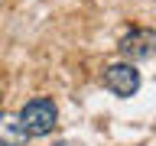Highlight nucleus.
Listing matches in <instances>:
<instances>
[{"mask_svg": "<svg viewBox=\"0 0 156 146\" xmlns=\"http://www.w3.org/2000/svg\"><path fill=\"white\" fill-rule=\"evenodd\" d=\"M20 127L26 130V136H46V133H52V127H55V120H58V110H55V104L49 101V97H33L23 110H20Z\"/></svg>", "mask_w": 156, "mask_h": 146, "instance_id": "f257e3e1", "label": "nucleus"}, {"mask_svg": "<svg viewBox=\"0 0 156 146\" xmlns=\"http://www.w3.org/2000/svg\"><path fill=\"white\" fill-rule=\"evenodd\" d=\"M104 88L114 91L117 97H130L140 91V71L133 68V62H117V65L104 68Z\"/></svg>", "mask_w": 156, "mask_h": 146, "instance_id": "f03ea898", "label": "nucleus"}, {"mask_svg": "<svg viewBox=\"0 0 156 146\" xmlns=\"http://www.w3.org/2000/svg\"><path fill=\"white\" fill-rule=\"evenodd\" d=\"M120 55L127 62H136V58H150L156 52V33L150 29H130L127 36H120Z\"/></svg>", "mask_w": 156, "mask_h": 146, "instance_id": "7ed1b4c3", "label": "nucleus"}, {"mask_svg": "<svg viewBox=\"0 0 156 146\" xmlns=\"http://www.w3.org/2000/svg\"><path fill=\"white\" fill-rule=\"evenodd\" d=\"M0 140H3V143H23V140H29V136H26V130L20 127V120L0 117Z\"/></svg>", "mask_w": 156, "mask_h": 146, "instance_id": "20e7f679", "label": "nucleus"}, {"mask_svg": "<svg viewBox=\"0 0 156 146\" xmlns=\"http://www.w3.org/2000/svg\"><path fill=\"white\" fill-rule=\"evenodd\" d=\"M58 146H72V143H58Z\"/></svg>", "mask_w": 156, "mask_h": 146, "instance_id": "39448f33", "label": "nucleus"}]
</instances>
